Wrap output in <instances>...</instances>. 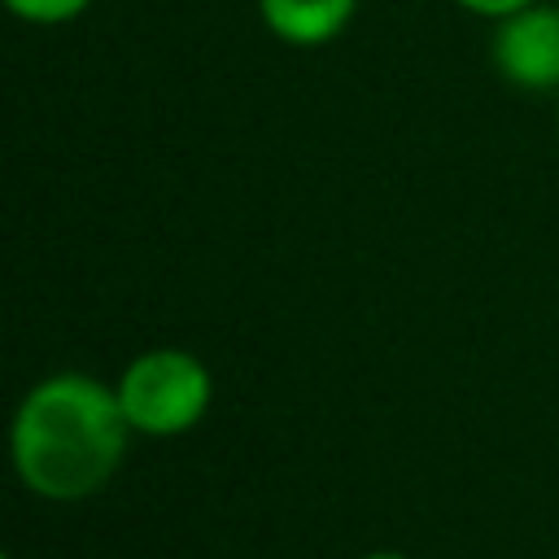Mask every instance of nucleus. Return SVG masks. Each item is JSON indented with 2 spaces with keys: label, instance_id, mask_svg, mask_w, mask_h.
I'll return each mask as SVG.
<instances>
[{
  "label": "nucleus",
  "instance_id": "f257e3e1",
  "mask_svg": "<svg viewBox=\"0 0 559 559\" xmlns=\"http://www.w3.org/2000/svg\"><path fill=\"white\" fill-rule=\"evenodd\" d=\"M131 424L118 389L87 371H52L26 389L9 424L17 480L44 502L100 493L127 459Z\"/></svg>",
  "mask_w": 559,
  "mask_h": 559
},
{
  "label": "nucleus",
  "instance_id": "39448f33",
  "mask_svg": "<svg viewBox=\"0 0 559 559\" xmlns=\"http://www.w3.org/2000/svg\"><path fill=\"white\" fill-rule=\"evenodd\" d=\"M4 4L13 17H22L31 26H66L92 9V0H4Z\"/></svg>",
  "mask_w": 559,
  "mask_h": 559
},
{
  "label": "nucleus",
  "instance_id": "7ed1b4c3",
  "mask_svg": "<svg viewBox=\"0 0 559 559\" xmlns=\"http://www.w3.org/2000/svg\"><path fill=\"white\" fill-rule=\"evenodd\" d=\"M489 61L511 87L559 92V9L537 0L511 17H498L489 35Z\"/></svg>",
  "mask_w": 559,
  "mask_h": 559
},
{
  "label": "nucleus",
  "instance_id": "20e7f679",
  "mask_svg": "<svg viewBox=\"0 0 559 559\" xmlns=\"http://www.w3.org/2000/svg\"><path fill=\"white\" fill-rule=\"evenodd\" d=\"M358 13V0H258L262 26L293 44V48H319L332 44Z\"/></svg>",
  "mask_w": 559,
  "mask_h": 559
},
{
  "label": "nucleus",
  "instance_id": "423d86ee",
  "mask_svg": "<svg viewBox=\"0 0 559 559\" xmlns=\"http://www.w3.org/2000/svg\"><path fill=\"white\" fill-rule=\"evenodd\" d=\"M459 9H467V13H476V17H511V13H520V9H528V4H537V0H454Z\"/></svg>",
  "mask_w": 559,
  "mask_h": 559
},
{
  "label": "nucleus",
  "instance_id": "0eeeda50",
  "mask_svg": "<svg viewBox=\"0 0 559 559\" xmlns=\"http://www.w3.org/2000/svg\"><path fill=\"white\" fill-rule=\"evenodd\" d=\"M362 559H406L402 550H371V555H362Z\"/></svg>",
  "mask_w": 559,
  "mask_h": 559
},
{
  "label": "nucleus",
  "instance_id": "f03ea898",
  "mask_svg": "<svg viewBox=\"0 0 559 559\" xmlns=\"http://www.w3.org/2000/svg\"><path fill=\"white\" fill-rule=\"evenodd\" d=\"M114 389L127 411V424L140 437H183L205 419L214 402L210 367L175 345L135 354L114 380Z\"/></svg>",
  "mask_w": 559,
  "mask_h": 559
}]
</instances>
